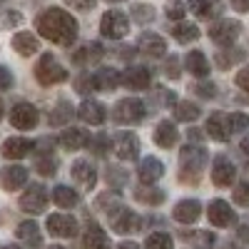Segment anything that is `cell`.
Segmentation results:
<instances>
[{
  "instance_id": "603a6c76",
  "label": "cell",
  "mask_w": 249,
  "mask_h": 249,
  "mask_svg": "<svg viewBox=\"0 0 249 249\" xmlns=\"http://www.w3.org/2000/svg\"><path fill=\"white\" fill-rule=\"evenodd\" d=\"M207 135H210L212 140H217V142H227L230 140V122H227V115H212L210 120H207Z\"/></svg>"
},
{
  "instance_id": "2e32d148",
  "label": "cell",
  "mask_w": 249,
  "mask_h": 249,
  "mask_svg": "<svg viewBox=\"0 0 249 249\" xmlns=\"http://www.w3.org/2000/svg\"><path fill=\"white\" fill-rule=\"evenodd\" d=\"M199 214H202V204H199L197 199H182V202L175 204V210H172V217H175L177 222H182V224L197 222Z\"/></svg>"
},
{
  "instance_id": "d6986e66",
  "label": "cell",
  "mask_w": 249,
  "mask_h": 249,
  "mask_svg": "<svg viewBox=\"0 0 249 249\" xmlns=\"http://www.w3.org/2000/svg\"><path fill=\"white\" fill-rule=\"evenodd\" d=\"M82 244H85V249H112L110 244V237L105 234V230H102L100 224L90 222L85 227V237H82Z\"/></svg>"
},
{
  "instance_id": "6f0895ef",
  "label": "cell",
  "mask_w": 249,
  "mask_h": 249,
  "mask_svg": "<svg viewBox=\"0 0 249 249\" xmlns=\"http://www.w3.org/2000/svg\"><path fill=\"white\" fill-rule=\"evenodd\" d=\"M0 117H3V102H0Z\"/></svg>"
},
{
  "instance_id": "7c38bea8",
  "label": "cell",
  "mask_w": 249,
  "mask_h": 249,
  "mask_svg": "<svg viewBox=\"0 0 249 249\" xmlns=\"http://www.w3.org/2000/svg\"><path fill=\"white\" fill-rule=\"evenodd\" d=\"M115 155L124 162H132L140 155V140L132 132H120L115 140Z\"/></svg>"
},
{
  "instance_id": "f35d334b",
  "label": "cell",
  "mask_w": 249,
  "mask_h": 249,
  "mask_svg": "<svg viewBox=\"0 0 249 249\" xmlns=\"http://www.w3.org/2000/svg\"><path fill=\"white\" fill-rule=\"evenodd\" d=\"M184 13H187L184 0H167V18H172V20H182Z\"/></svg>"
},
{
  "instance_id": "b9f144b4",
  "label": "cell",
  "mask_w": 249,
  "mask_h": 249,
  "mask_svg": "<svg viewBox=\"0 0 249 249\" xmlns=\"http://www.w3.org/2000/svg\"><path fill=\"white\" fill-rule=\"evenodd\" d=\"M234 202L242 204V207H249V187L247 184H239L234 190Z\"/></svg>"
},
{
  "instance_id": "52a82bcc",
  "label": "cell",
  "mask_w": 249,
  "mask_h": 249,
  "mask_svg": "<svg viewBox=\"0 0 249 249\" xmlns=\"http://www.w3.org/2000/svg\"><path fill=\"white\" fill-rule=\"evenodd\" d=\"M100 30H102V35H105V37H110V40H120V37H124V35H127V30H130V23H127V18H124L120 10H110V13H105V15H102Z\"/></svg>"
},
{
  "instance_id": "ee69618b",
  "label": "cell",
  "mask_w": 249,
  "mask_h": 249,
  "mask_svg": "<svg viewBox=\"0 0 249 249\" xmlns=\"http://www.w3.org/2000/svg\"><path fill=\"white\" fill-rule=\"evenodd\" d=\"M195 92H197L199 97H214V95H217V88L212 85V82H202V85L195 88Z\"/></svg>"
},
{
  "instance_id": "816d5d0a",
  "label": "cell",
  "mask_w": 249,
  "mask_h": 249,
  "mask_svg": "<svg viewBox=\"0 0 249 249\" xmlns=\"http://www.w3.org/2000/svg\"><path fill=\"white\" fill-rule=\"evenodd\" d=\"M232 8L239 10V13H247L249 10V0H232Z\"/></svg>"
},
{
  "instance_id": "3957f363",
  "label": "cell",
  "mask_w": 249,
  "mask_h": 249,
  "mask_svg": "<svg viewBox=\"0 0 249 249\" xmlns=\"http://www.w3.org/2000/svg\"><path fill=\"white\" fill-rule=\"evenodd\" d=\"M35 77L43 82V85H55V82H65L68 80V70L60 65L53 55H43L35 68Z\"/></svg>"
},
{
  "instance_id": "4316f807",
  "label": "cell",
  "mask_w": 249,
  "mask_h": 249,
  "mask_svg": "<svg viewBox=\"0 0 249 249\" xmlns=\"http://www.w3.org/2000/svg\"><path fill=\"white\" fill-rule=\"evenodd\" d=\"M184 65H187V70H190L195 77H207V75H210V62H207V57H204L199 50L187 53Z\"/></svg>"
},
{
  "instance_id": "4fadbf2b",
  "label": "cell",
  "mask_w": 249,
  "mask_h": 249,
  "mask_svg": "<svg viewBox=\"0 0 249 249\" xmlns=\"http://www.w3.org/2000/svg\"><path fill=\"white\" fill-rule=\"evenodd\" d=\"M30 150H35V142L28 137H8L3 142V157L8 160H23L30 155Z\"/></svg>"
},
{
  "instance_id": "d590c367",
  "label": "cell",
  "mask_w": 249,
  "mask_h": 249,
  "mask_svg": "<svg viewBox=\"0 0 249 249\" xmlns=\"http://www.w3.org/2000/svg\"><path fill=\"white\" fill-rule=\"evenodd\" d=\"M227 122H230V132H244V130H249V115H244V112L227 115Z\"/></svg>"
},
{
  "instance_id": "7bdbcfd3",
  "label": "cell",
  "mask_w": 249,
  "mask_h": 249,
  "mask_svg": "<svg viewBox=\"0 0 249 249\" xmlns=\"http://www.w3.org/2000/svg\"><path fill=\"white\" fill-rule=\"evenodd\" d=\"M10 85H13L10 70H8L5 65H0V92H3V90H10Z\"/></svg>"
},
{
  "instance_id": "1f68e13d",
  "label": "cell",
  "mask_w": 249,
  "mask_h": 249,
  "mask_svg": "<svg viewBox=\"0 0 249 249\" xmlns=\"http://www.w3.org/2000/svg\"><path fill=\"white\" fill-rule=\"evenodd\" d=\"M53 199H55V204L57 207H75L77 204V192L72 190V187H68V184H57L55 190H53Z\"/></svg>"
},
{
  "instance_id": "ab89813d",
  "label": "cell",
  "mask_w": 249,
  "mask_h": 249,
  "mask_svg": "<svg viewBox=\"0 0 249 249\" xmlns=\"http://www.w3.org/2000/svg\"><path fill=\"white\" fill-rule=\"evenodd\" d=\"M57 110H60V112H53V115H50V122H53V124H62V122H65V120L72 115V110H70L68 102H60Z\"/></svg>"
},
{
  "instance_id": "cb8c5ba5",
  "label": "cell",
  "mask_w": 249,
  "mask_h": 249,
  "mask_svg": "<svg viewBox=\"0 0 249 249\" xmlns=\"http://www.w3.org/2000/svg\"><path fill=\"white\" fill-rule=\"evenodd\" d=\"M175 142H177V127H175V122L162 120L157 127H155V144H160L162 150H170V147H175Z\"/></svg>"
},
{
  "instance_id": "277c9868",
  "label": "cell",
  "mask_w": 249,
  "mask_h": 249,
  "mask_svg": "<svg viewBox=\"0 0 249 249\" xmlns=\"http://www.w3.org/2000/svg\"><path fill=\"white\" fill-rule=\"evenodd\" d=\"M147 110H144V102L137 97H124L115 105V122L120 124H135L140 120H144Z\"/></svg>"
},
{
  "instance_id": "e0dca14e",
  "label": "cell",
  "mask_w": 249,
  "mask_h": 249,
  "mask_svg": "<svg viewBox=\"0 0 249 249\" xmlns=\"http://www.w3.org/2000/svg\"><path fill=\"white\" fill-rule=\"evenodd\" d=\"M122 82L132 90H147L150 82H152V75L147 68H140V65H132L122 72Z\"/></svg>"
},
{
  "instance_id": "484cf974",
  "label": "cell",
  "mask_w": 249,
  "mask_h": 249,
  "mask_svg": "<svg viewBox=\"0 0 249 249\" xmlns=\"http://www.w3.org/2000/svg\"><path fill=\"white\" fill-rule=\"evenodd\" d=\"M102 57V45L100 43H85L80 50L72 53V60L77 62V65H92V62H97Z\"/></svg>"
},
{
  "instance_id": "f1b7e54d",
  "label": "cell",
  "mask_w": 249,
  "mask_h": 249,
  "mask_svg": "<svg viewBox=\"0 0 249 249\" xmlns=\"http://www.w3.org/2000/svg\"><path fill=\"white\" fill-rule=\"evenodd\" d=\"M15 234L23 239L28 247H33V249L43 244V234H40V227H37L35 222H23V224H18Z\"/></svg>"
},
{
  "instance_id": "681fc988",
  "label": "cell",
  "mask_w": 249,
  "mask_h": 249,
  "mask_svg": "<svg viewBox=\"0 0 249 249\" xmlns=\"http://www.w3.org/2000/svg\"><path fill=\"white\" fill-rule=\"evenodd\" d=\"M65 3L70 8H75V10H90L95 5V0H65Z\"/></svg>"
},
{
  "instance_id": "9a60e30c",
  "label": "cell",
  "mask_w": 249,
  "mask_h": 249,
  "mask_svg": "<svg viewBox=\"0 0 249 249\" xmlns=\"http://www.w3.org/2000/svg\"><path fill=\"white\" fill-rule=\"evenodd\" d=\"M25 182H28V170L20 167V164H10V167H5L0 172V184H3V190H8V192L20 190Z\"/></svg>"
},
{
  "instance_id": "ba28073f",
  "label": "cell",
  "mask_w": 249,
  "mask_h": 249,
  "mask_svg": "<svg viewBox=\"0 0 249 249\" xmlns=\"http://www.w3.org/2000/svg\"><path fill=\"white\" fill-rule=\"evenodd\" d=\"M239 33H242V23H237V20H217V23L210 28V37L222 48L232 45L239 37Z\"/></svg>"
},
{
  "instance_id": "30bf717a",
  "label": "cell",
  "mask_w": 249,
  "mask_h": 249,
  "mask_svg": "<svg viewBox=\"0 0 249 249\" xmlns=\"http://www.w3.org/2000/svg\"><path fill=\"white\" fill-rule=\"evenodd\" d=\"M48 232L53 237H62V239H70L77 234V222L70 214H50L48 217Z\"/></svg>"
},
{
  "instance_id": "f5cc1de1",
  "label": "cell",
  "mask_w": 249,
  "mask_h": 249,
  "mask_svg": "<svg viewBox=\"0 0 249 249\" xmlns=\"http://www.w3.org/2000/svg\"><path fill=\"white\" fill-rule=\"evenodd\" d=\"M115 249H140V247H137L135 242H122V244H117Z\"/></svg>"
},
{
  "instance_id": "60d3db41",
  "label": "cell",
  "mask_w": 249,
  "mask_h": 249,
  "mask_svg": "<svg viewBox=\"0 0 249 249\" xmlns=\"http://www.w3.org/2000/svg\"><path fill=\"white\" fill-rule=\"evenodd\" d=\"M132 15H135V20H137V23H150V20L155 18V10H152L150 5H137Z\"/></svg>"
},
{
  "instance_id": "bcb514c9",
  "label": "cell",
  "mask_w": 249,
  "mask_h": 249,
  "mask_svg": "<svg viewBox=\"0 0 249 249\" xmlns=\"http://www.w3.org/2000/svg\"><path fill=\"white\" fill-rule=\"evenodd\" d=\"M237 85H239L244 92H249V65H247L244 70L237 72Z\"/></svg>"
},
{
  "instance_id": "7dc6e473",
  "label": "cell",
  "mask_w": 249,
  "mask_h": 249,
  "mask_svg": "<svg viewBox=\"0 0 249 249\" xmlns=\"http://www.w3.org/2000/svg\"><path fill=\"white\" fill-rule=\"evenodd\" d=\"M92 152H97V155H105L107 152V137L105 135H100L97 140H92Z\"/></svg>"
},
{
  "instance_id": "4dcf8cb0",
  "label": "cell",
  "mask_w": 249,
  "mask_h": 249,
  "mask_svg": "<svg viewBox=\"0 0 249 249\" xmlns=\"http://www.w3.org/2000/svg\"><path fill=\"white\" fill-rule=\"evenodd\" d=\"M172 37L177 40V43L187 45V43H192V40L199 37V28H197L195 23H177V25L172 28Z\"/></svg>"
},
{
  "instance_id": "91938a15",
  "label": "cell",
  "mask_w": 249,
  "mask_h": 249,
  "mask_svg": "<svg viewBox=\"0 0 249 249\" xmlns=\"http://www.w3.org/2000/svg\"><path fill=\"white\" fill-rule=\"evenodd\" d=\"M50 249H65V247H50Z\"/></svg>"
},
{
  "instance_id": "8d00e7d4",
  "label": "cell",
  "mask_w": 249,
  "mask_h": 249,
  "mask_svg": "<svg viewBox=\"0 0 249 249\" xmlns=\"http://www.w3.org/2000/svg\"><path fill=\"white\" fill-rule=\"evenodd\" d=\"M182 239L195 242V244H199V247H210V244L214 242V237H212L210 232H182Z\"/></svg>"
},
{
  "instance_id": "d4e9b609",
  "label": "cell",
  "mask_w": 249,
  "mask_h": 249,
  "mask_svg": "<svg viewBox=\"0 0 249 249\" xmlns=\"http://www.w3.org/2000/svg\"><path fill=\"white\" fill-rule=\"evenodd\" d=\"M60 144L65 150H82L85 144H90V135L85 132V130H80V127H75V130H65L60 135Z\"/></svg>"
},
{
  "instance_id": "d6a6232c",
  "label": "cell",
  "mask_w": 249,
  "mask_h": 249,
  "mask_svg": "<svg viewBox=\"0 0 249 249\" xmlns=\"http://www.w3.org/2000/svg\"><path fill=\"white\" fill-rule=\"evenodd\" d=\"M197 117H199V107L195 105V102H187V100L175 102V120H179V122H192V120H197Z\"/></svg>"
},
{
  "instance_id": "8992f818",
  "label": "cell",
  "mask_w": 249,
  "mask_h": 249,
  "mask_svg": "<svg viewBox=\"0 0 249 249\" xmlns=\"http://www.w3.org/2000/svg\"><path fill=\"white\" fill-rule=\"evenodd\" d=\"M45 207H48V192L43 184H30L20 197V210L28 214H40L45 212Z\"/></svg>"
},
{
  "instance_id": "680465c9",
  "label": "cell",
  "mask_w": 249,
  "mask_h": 249,
  "mask_svg": "<svg viewBox=\"0 0 249 249\" xmlns=\"http://www.w3.org/2000/svg\"><path fill=\"white\" fill-rule=\"evenodd\" d=\"M107 3H122V0H107Z\"/></svg>"
},
{
  "instance_id": "ac0fdd59",
  "label": "cell",
  "mask_w": 249,
  "mask_h": 249,
  "mask_svg": "<svg viewBox=\"0 0 249 249\" xmlns=\"http://www.w3.org/2000/svg\"><path fill=\"white\" fill-rule=\"evenodd\" d=\"M70 172H72V179L82 187V190H92L95 182H97V172H95V167L88 160H77Z\"/></svg>"
},
{
  "instance_id": "6da1fadb",
  "label": "cell",
  "mask_w": 249,
  "mask_h": 249,
  "mask_svg": "<svg viewBox=\"0 0 249 249\" xmlns=\"http://www.w3.org/2000/svg\"><path fill=\"white\" fill-rule=\"evenodd\" d=\"M37 30L43 37L57 45H72L77 37V23L75 18L60 8H48L43 15L37 18Z\"/></svg>"
},
{
  "instance_id": "f546056e",
  "label": "cell",
  "mask_w": 249,
  "mask_h": 249,
  "mask_svg": "<svg viewBox=\"0 0 249 249\" xmlns=\"http://www.w3.org/2000/svg\"><path fill=\"white\" fill-rule=\"evenodd\" d=\"M92 75H95V82H97V90H115L122 82V75H117L112 68H102Z\"/></svg>"
},
{
  "instance_id": "9f6ffc18",
  "label": "cell",
  "mask_w": 249,
  "mask_h": 249,
  "mask_svg": "<svg viewBox=\"0 0 249 249\" xmlns=\"http://www.w3.org/2000/svg\"><path fill=\"white\" fill-rule=\"evenodd\" d=\"M0 249H20V247H15V244H5V247H0Z\"/></svg>"
},
{
  "instance_id": "74e56055",
  "label": "cell",
  "mask_w": 249,
  "mask_h": 249,
  "mask_svg": "<svg viewBox=\"0 0 249 249\" xmlns=\"http://www.w3.org/2000/svg\"><path fill=\"white\" fill-rule=\"evenodd\" d=\"M190 10L195 15H199V18H210L214 8H212L210 0H190Z\"/></svg>"
},
{
  "instance_id": "9c48e42d",
  "label": "cell",
  "mask_w": 249,
  "mask_h": 249,
  "mask_svg": "<svg viewBox=\"0 0 249 249\" xmlns=\"http://www.w3.org/2000/svg\"><path fill=\"white\" fill-rule=\"evenodd\" d=\"M10 124L15 130H30L37 124V110L30 102H18L10 112Z\"/></svg>"
},
{
  "instance_id": "f907efd6",
  "label": "cell",
  "mask_w": 249,
  "mask_h": 249,
  "mask_svg": "<svg viewBox=\"0 0 249 249\" xmlns=\"http://www.w3.org/2000/svg\"><path fill=\"white\" fill-rule=\"evenodd\" d=\"M164 72H167V77H179V62H177V57H170L167 60V70H164Z\"/></svg>"
},
{
  "instance_id": "f6af8a7d",
  "label": "cell",
  "mask_w": 249,
  "mask_h": 249,
  "mask_svg": "<svg viewBox=\"0 0 249 249\" xmlns=\"http://www.w3.org/2000/svg\"><path fill=\"white\" fill-rule=\"evenodd\" d=\"M77 88H80V92H92V90H97V82H95V75H88V77H82Z\"/></svg>"
},
{
  "instance_id": "ffe728a7",
  "label": "cell",
  "mask_w": 249,
  "mask_h": 249,
  "mask_svg": "<svg viewBox=\"0 0 249 249\" xmlns=\"http://www.w3.org/2000/svg\"><path fill=\"white\" fill-rule=\"evenodd\" d=\"M162 175H164V164L157 157H144L140 170H137V177H140L142 184H155Z\"/></svg>"
},
{
  "instance_id": "5bb4252c",
  "label": "cell",
  "mask_w": 249,
  "mask_h": 249,
  "mask_svg": "<svg viewBox=\"0 0 249 249\" xmlns=\"http://www.w3.org/2000/svg\"><path fill=\"white\" fill-rule=\"evenodd\" d=\"M234 175H237V170H234V164L227 160V157H214V164H212V182L217 184V187H230L232 182H234Z\"/></svg>"
},
{
  "instance_id": "c3c4849f",
  "label": "cell",
  "mask_w": 249,
  "mask_h": 249,
  "mask_svg": "<svg viewBox=\"0 0 249 249\" xmlns=\"http://www.w3.org/2000/svg\"><path fill=\"white\" fill-rule=\"evenodd\" d=\"M55 160H37V170L43 172V175H53L55 172Z\"/></svg>"
},
{
  "instance_id": "11a10c76",
  "label": "cell",
  "mask_w": 249,
  "mask_h": 249,
  "mask_svg": "<svg viewBox=\"0 0 249 249\" xmlns=\"http://www.w3.org/2000/svg\"><path fill=\"white\" fill-rule=\"evenodd\" d=\"M242 150L249 155V137H244V140H242Z\"/></svg>"
},
{
  "instance_id": "836d02e7",
  "label": "cell",
  "mask_w": 249,
  "mask_h": 249,
  "mask_svg": "<svg viewBox=\"0 0 249 249\" xmlns=\"http://www.w3.org/2000/svg\"><path fill=\"white\" fill-rule=\"evenodd\" d=\"M135 199L142 202V204H152L155 207V204H162L167 197H164L162 190H147V187H140V190L135 192Z\"/></svg>"
},
{
  "instance_id": "7a4b0ae2",
  "label": "cell",
  "mask_w": 249,
  "mask_h": 249,
  "mask_svg": "<svg viewBox=\"0 0 249 249\" xmlns=\"http://www.w3.org/2000/svg\"><path fill=\"white\" fill-rule=\"evenodd\" d=\"M204 162H207L204 147H199V144H187V147H182V152H179V177L184 182H197Z\"/></svg>"
},
{
  "instance_id": "8fae6325",
  "label": "cell",
  "mask_w": 249,
  "mask_h": 249,
  "mask_svg": "<svg viewBox=\"0 0 249 249\" xmlns=\"http://www.w3.org/2000/svg\"><path fill=\"white\" fill-rule=\"evenodd\" d=\"M207 217H210V222L214 227H230L237 222V214L230 204H227L224 199H214L210 202V210H207Z\"/></svg>"
},
{
  "instance_id": "83f0119b",
  "label": "cell",
  "mask_w": 249,
  "mask_h": 249,
  "mask_svg": "<svg viewBox=\"0 0 249 249\" xmlns=\"http://www.w3.org/2000/svg\"><path fill=\"white\" fill-rule=\"evenodd\" d=\"M13 48L20 53V55H33V53H37L40 50V43H37V37L33 35V33H28V30H23V33H18L15 37H13Z\"/></svg>"
},
{
  "instance_id": "e575fe53",
  "label": "cell",
  "mask_w": 249,
  "mask_h": 249,
  "mask_svg": "<svg viewBox=\"0 0 249 249\" xmlns=\"http://www.w3.org/2000/svg\"><path fill=\"white\" fill-rule=\"evenodd\" d=\"M144 249H172V237L167 232H155L144 239Z\"/></svg>"
},
{
  "instance_id": "44dd1931",
  "label": "cell",
  "mask_w": 249,
  "mask_h": 249,
  "mask_svg": "<svg viewBox=\"0 0 249 249\" xmlns=\"http://www.w3.org/2000/svg\"><path fill=\"white\" fill-rule=\"evenodd\" d=\"M137 50L144 53L147 57H164V50H167V45H164V40L155 33H142L140 43H137Z\"/></svg>"
},
{
  "instance_id": "db71d44e",
  "label": "cell",
  "mask_w": 249,
  "mask_h": 249,
  "mask_svg": "<svg viewBox=\"0 0 249 249\" xmlns=\"http://www.w3.org/2000/svg\"><path fill=\"white\" fill-rule=\"evenodd\" d=\"M242 184L249 187V164H247V167H242Z\"/></svg>"
},
{
  "instance_id": "7402d4cb",
  "label": "cell",
  "mask_w": 249,
  "mask_h": 249,
  "mask_svg": "<svg viewBox=\"0 0 249 249\" xmlns=\"http://www.w3.org/2000/svg\"><path fill=\"white\" fill-rule=\"evenodd\" d=\"M77 115L88 124H102L105 122V105H102V102H95V100H85L77 107Z\"/></svg>"
},
{
  "instance_id": "5b68a950",
  "label": "cell",
  "mask_w": 249,
  "mask_h": 249,
  "mask_svg": "<svg viewBox=\"0 0 249 249\" xmlns=\"http://www.w3.org/2000/svg\"><path fill=\"white\" fill-rule=\"evenodd\" d=\"M107 217H110L112 230L120 232V234H132V232L140 230V224H142L140 217L132 210H127V207H112V212H107Z\"/></svg>"
}]
</instances>
